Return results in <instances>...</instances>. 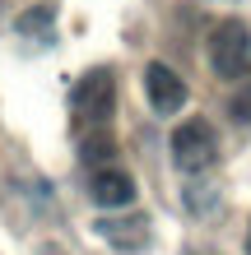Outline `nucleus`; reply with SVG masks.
Listing matches in <instances>:
<instances>
[{
	"instance_id": "1",
	"label": "nucleus",
	"mask_w": 251,
	"mask_h": 255,
	"mask_svg": "<svg viewBox=\"0 0 251 255\" xmlns=\"http://www.w3.org/2000/svg\"><path fill=\"white\" fill-rule=\"evenodd\" d=\"M112 107H116V74L112 70H88L84 79L70 88V121L84 134H102V126L112 121Z\"/></svg>"
},
{
	"instance_id": "2",
	"label": "nucleus",
	"mask_w": 251,
	"mask_h": 255,
	"mask_svg": "<svg viewBox=\"0 0 251 255\" xmlns=\"http://www.w3.org/2000/svg\"><path fill=\"white\" fill-rule=\"evenodd\" d=\"M210 65L219 79H242L251 70V28L242 19H224L210 33Z\"/></svg>"
},
{
	"instance_id": "3",
	"label": "nucleus",
	"mask_w": 251,
	"mask_h": 255,
	"mask_svg": "<svg viewBox=\"0 0 251 255\" xmlns=\"http://www.w3.org/2000/svg\"><path fill=\"white\" fill-rule=\"evenodd\" d=\"M214 158H219V139H214L210 121L191 116V121H182L172 130V162H177V172L200 176L205 167H214Z\"/></svg>"
},
{
	"instance_id": "4",
	"label": "nucleus",
	"mask_w": 251,
	"mask_h": 255,
	"mask_svg": "<svg viewBox=\"0 0 251 255\" xmlns=\"http://www.w3.org/2000/svg\"><path fill=\"white\" fill-rule=\"evenodd\" d=\"M144 93H149V107L158 116H177V112L186 107L182 74H177L172 65H163V61H149V65H144Z\"/></svg>"
},
{
	"instance_id": "5",
	"label": "nucleus",
	"mask_w": 251,
	"mask_h": 255,
	"mask_svg": "<svg viewBox=\"0 0 251 255\" xmlns=\"http://www.w3.org/2000/svg\"><path fill=\"white\" fill-rule=\"evenodd\" d=\"M98 237L116 251H144L154 242V228L144 214H121V218H98Z\"/></svg>"
},
{
	"instance_id": "6",
	"label": "nucleus",
	"mask_w": 251,
	"mask_h": 255,
	"mask_svg": "<svg viewBox=\"0 0 251 255\" xmlns=\"http://www.w3.org/2000/svg\"><path fill=\"white\" fill-rule=\"evenodd\" d=\"M88 195H93V204H102V209H121V204L135 200V181H130V172H121V167H102V172H93Z\"/></svg>"
},
{
	"instance_id": "7",
	"label": "nucleus",
	"mask_w": 251,
	"mask_h": 255,
	"mask_svg": "<svg viewBox=\"0 0 251 255\" xmlns=\"http://www.w3.org/2000/svg\"><path fill=\"white\" fill-rule=\"evenodd\" d=\"M51 19H56V9H51V5H37V9L19 14V33H23V37H28V33H42V37H47V33H51Z\"/></svg>"
},
{
	"instance_id": "8",
	"label": "nucleus",
	"mask_w": 251,
	"mask_h": 255,
	"mask_svg": "<svg viewBox=\"0 0 251 255\" xmlns=\"http://www.w3.org/2000/svg\"><path fill=\"white\" fill-rule=\"evenodd\" d=\"M228 112H233V116H238V121H242V126H251V79H247V84L238 88V93H233V98H228Z\"/></svg>"
},
{
	"instance_id": "9",
	"label": "nucleus",
	"mask_w": 251,
	"mask_h": 255,
	"mask_svg": "<svg viewBox=\"0 0 251 255\" xmlns=\"http://www.w3.org/2000/svg\"><path fill=\"white\" fill-rule=\"evenodd\" d=\"M247 255H251V228H247Z\"/></svg>"
}]
</instances>
